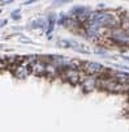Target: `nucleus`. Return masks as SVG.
<instances>
[{
	"label": "nucleus",
	"mask_w": 129,
	"mask_h": 132,
	"mask_svg": "<svg viewBox=\"0 0 129 132\" xmlns=\"http://www.w3.org/2000/svg\"><path fill=\"white\" fill-rule=\"evenodd\" d=\"M107 37L109 38V41L116 46H128L129 47V34L125 33L121 28L108 30Z\"/></svg>",
	"instance_id": "f257e3e1"
},
{
	"label": "nucleus",
	"mask_w": 129,
	"mask_h": 132,
	"mask_svg": "<svg viewBox=\"0 0 129 132\" xmlns=\"http://www.w3.org/2000/svg\"><path fill=\"white\" fill-rule=\"evenodd\" d=\"M81 68L86 76L99 77V76H103L106 72V68L100 63H97V62H84Z\"/></svg>",
	"instance_id": "f03ea898"
},
{
	"label": "nucleus",
	"mask_w": 129,
	"mask_h": 132,
	"mask_svg": "<svg viewBox=\"0 0 129 132\" xmlns=\"http://www.w3.org/2000/svg\"><path fill=\"white\" fill-rule=\"evenodd\" d=\"M60 77L61 80L69 82L70 85H80L81 82V79H82V73L80 72V69H75V68H68V69H64L61 71L60 73Z\"/></svg>",
	"instance_id": "7ed1b4c3"
},
{
	"label": "nucleus",
	"mask_w": 129,
	"mask_h": 132,
	"mask_svg": "<svg viewBox=\"0 0 129 132\" xmlns=\"http://www.w3.org/2000/svg\"><path fill=\"white\" fill-rule=\"evenodd\" d=\"M12 75L16 77V79H26L29 75H31L30 72V67L27 64H25L24 62L21 64H17V65H13L9 68Z\"/></svg>",
	"instance_id": "20e7f679"
},
{
	"label": "nucleus",
	"mask_w": 129,
	"mask_h": 132,
	"mask_svg": "<svg viewBox=\"0 0 129 132\" xmlns=\"http://www.w3.org/2000/svg\"><path fill=\"white\" fill-rule=\"evenodd\" d=\"M97 80H98V77H95V76H86L85 75L81 79L80 85L85 93H90L94 89H97Z\"/></svg>",
	"instance_id": "39448f33"
},
{
	"label": "nucleus",
	"mask_w": 129,
	"mask_h": 132,
	"mask_svg": "<svg viewBox=\"0 0 129 132\" xmlns=\"http://www.w3.org/2000/svg\"><path fill=\"white\" fill-rule=\"evenodd\" d=\"M46 65L47 63H44L42 59H41V55H39V59L34 62L31 65H30V72L31 75H34V76H46Z\"/></svg>",
	"instance_id": "423d86ee"
},
{
	"label": "nucleus",
	"mask_w": 129,
	"mask_h": 132,
	"mask_svg": "<svg viewBox=\"0 0 129 132\" xmlns=\"http://www.w3.org/2000/svg\"><path fill=\"white\" fill-rule=\"evenodd\" d=\"M60 73H61V71L53 63H47V65H46V77H50V79L60 77Z\"/></svg>",
	"instance_id": "0eeeda50"
},
{
	"label": "nucleus",
	"mask_w": 129,
	"mask_h": 132,
	"mask_svg": "<svg viewBox=\"0 0 129 132\" xmlns=\"http://www.w3.org/2000/svg\"><path fill=\"white\" fill-rule=\"evenodd\" d=\"M55 25H56V14L51 13L47 18V30H46V34L48 35V39H51V33L53 31Z\"/></svg>",
	"instance_id": "6e6552de"
},
{
	"label": "nucleus",
	"mask_w": 129,
	"mask_h": 132,
	"mask_svg": "<svg viewBox=\"0 0 129 132\" xmlns=\"http://www.w3.org/2000/svg\"><path fill=\"white\" fill-rule=\"evenodd\" d=\"M70 48L80 54H90V50L86 48L82 43H78L77 41H70Z\"/></svg>",
	"instance_id": "1a4fd4ad"
},
{
	"label": "nucleus",
	"mask_w": 129,
	"mask_h": 132,
	"mask_svg": "<svg viewBox=\"0 0 129 132\" xmlns=\"http://www.w3.org/2000/svg\"><path fill=\"white\" fill-rule=\"evenodd\" d=\"M120 28H121L125 33L128 31V34H129V16L121 17V25H120Z\"/></svg>",
	"instance_id": "9d476101"
},
{
	"label": "nucleus",
	"mask_w": 129,
	"mask_h": 132,
	"mask_svg": "<svg viewBox=\"0 0 129 132\" xmlns=\"http://www.w3.org/2000/svg\"><path fill=\"white\" fill-rule=\"evenodd\" d=\"M58 46L61 48H70V39H59Z\"/></svg>",
	"instance_id": "9b49d317"
},
{
	"label": "nucleus",
	"mask_w": 129,
	"mask_h": 132,
	"mask_svg": "<svg viewBox=\"0 0 129 132\" xmlns=\"http://www.w3.org/2000/svg\"><path fill=\"white\" fill-rule=\"evenodd\" d=\"M20 13V11H13L12 13H11V18L12 20H14V21H18V20H21V14H18Z\"/></svg>",
	"instance_id": "f8f14e48"
},
{
	"label": "nucleus",
	"mask_w": 129,
	"mask_h": 132,
	"mask_svg": "<svg viewBox=\"0 0 129 132\" xmlns=\"http://www.w3.org/2000/svg\"><path fill=\"white\" fill-rule=\"evenodd\" d=\"M94 52H95V54H100V55H106V54H107V50L103 48V47H100V46H97V47L94 48Z\"/></svg>",
	"instance_id": "ddd939ff"
},
{
	"label": "nucleus",
	"mask_w": 129,
	"mask_h": 132,
	"mask_svg": "<svg viewBox=\"0 0 129 132\" xmlns=\"http://www.w3.org/2000/svg\"><path fill=\"white\" fill-rule=\"evenodd\" d=\"M20 41H21V42H26V43H31V39L26 38V37H24V35L20 37Z\"/></svg>",
	"instance_id": "4468645a"
},
{
	"label": "nucleus",
	"mask_w": 129,
	"mask_h": 132,
	"mask_svg": "<svg viewBox=\"0 0 129 132\" xmlns=\"http://www.w3.org/2000/svg\"><path fill=\"white\" fill-rule=\"evenodd\" d=\"M7 22H8V20H5V18H3V20H0V29L4 28V26L7 25Z\"/></svg>",
	"instance_id": "2eb2a0df"
},
{
	"label": "nucleus",
	"mask_w": 129,
	"mask_h": 132,
	"mask_svg": "<svg viewBox=\"0 0 129 132\" xmlns=\"http://www.w3.org/2000/svg\"><path fill=\"white\" fill-rule=\"evenodd\" d=\"M12 2L11 0H4V2H0V5H7V4H11Z\"/></svg>",
	"instance_id": "dca6fc26"
},
{
	"label": "nucleus",
	"mask_w": 129,
	"mask_h": 132,
	"mask_svg": "<svg viewBox=\"0 0 129 132\" xmlns=\"http://www.w3.org/2000/svg\"><path fill=\"white\" fill-rule=\"evenodd\" d=\"M31 3H34V2H33V0H31V2H25L24 4H25V5H29V4H31Z\"/></svg>",
	"instance_id": "f3484780"
},
{
	"label": "nucleus",
	"mask_w": 129,
	"mask_h": 132,
	"mask_svg": "<svg viewBox=\"0 0 129 132\" xmlns=\"http://www.w3.org/2000/svg\"><path fill=\"white\" fill-rule=\"evenodd\" d=\"M123 59L126 60V62H129V56H123Z\"/></svg>",
	"instance_id": "a211bd4d"
},
{
	"label": "nucleus",
	"mask_w": 129,
	"mask_h": 132,
	"mask_svg": "<svg viewBox=\"0 0 129 132\" xmlns=\"http://www.w3.org/2000/svg\"><path fill=\"white\" fill-rule=\"evenodd\" d=\"M3 48H4V46H3V45H0V50H3Z\"/></svg>",
	"instance_id": "6ab92c4d"
},
{
	"label": "nucleus",
	"mask_w": 129,
	"mask_h": 132,
	"mask_svg": "<svg viewBox=\"0 0 129 132\" xmlns=\"http://www.w3.org/2000/svg\"><path fill=\"white\" fill-rule=\"evenodd\" d=\"M0 13H2V9H0Z\"/></svg>",
	"instance_id": "aec40b11"
},
{
	"label": "nucleus",
	"mask_w": 129,
	"mask_h": 132,
	"mask_svg": "<svg viewBox=\"0 0 129 132\" xmlns=\"http://www.w3.org/2000/svg\"><path fill=\"white\" fill-rule=\"evenodd\" d=\"M128 96H129V92H128Z\"/></svg>",
	"instance_id": "412c9836"
}]
</instances>
